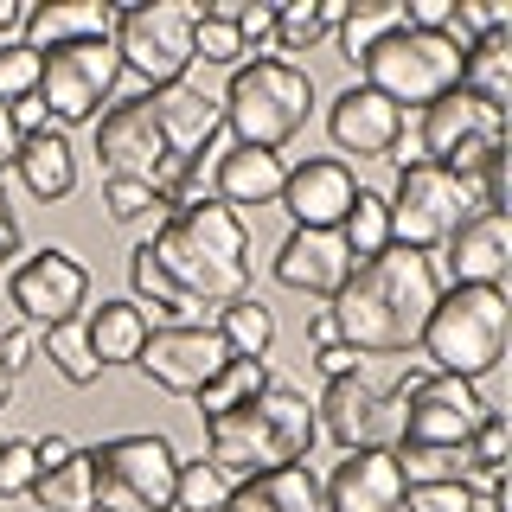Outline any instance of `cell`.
I'll return each mask as SVG.
<instances>
[{
	"mask_svg": "<svg viewBox=\"0 0 512 512\" xmlns=\"http://www.w3.org/2000/svg\"><path fill=\"white\" fill-rule=\"evenodd\" d=\"M231 26H237V45H244V52H276V7H263V0H237Z\"/></svg>",
	"mask_w": 512,
	"mask_h": 512,
	"instance_id": "40",
	"label": "cell"
},
{
	"mask_svg": "<svg viewBox=\"0 0 512 512\" xmlns=\"http://www.w3.org/2000/svg\"><path fill=\"white\" fill-rule=\"evenodd\" d=\"M346 276H352V256L340 244V231H288L282 237V250H276V282L282 288L333 301Z\"/></svg>",
	"mask_w": 512,
	"mask_h": 512,
	"instance_id": "19",
	"label": "cell"
},
{
	"mask_svg": "<svg viewBox=\"0 0 512 512\" xmlns=\"http://www.w3.org/2000/svg\"><path fill=\"white\" fill-rule=\"evenodd\" d=\"M212 327L224 333L231 359H269V346H276V314H269L256 295H237V301H224Z\"/></svg>",
	"mask_w": 512,
	"mask_h": 512,
	"instance_id": "26",
	"label": "cell"
},
{
	"mask_svg": "<svg viewBox=\"0 0 512 512\" xmlns=\"http://www.w3.org/2000/svg\"><path fill=\"white\" fill-rule=\"evenodd\" d=\"M506 448H512V429H506V410H487L480 416V429L468 436V468L474 474H506Z\"/></svg>",
	"mask_w": 512,
	"mask_h": 512,
	"instance_id": "36",
	"label": "cell"
},
{
	"mask_svg": "<svg viewBox=\"0 0 512 512\" xmlns=\"http://www.w3.org/2000/svg\"><path fill=\"white\" fill-rule=\"evenodd\" d=\"M7 301L20 308V327H64V320L84 314L90 301V269L77 263V250L45 244L13 263L7 276Z\"/></svg>",
	"mask_w": 512,
	"mask_h": 512,
	"instance_id": "12",
	"label": "cell"
},
{
	"mask_svg": "<svg viewBox=\"0 0 512 512\" xmlns=\"http://www.w3.org/2000/svg\"><path fill=\"white\" fill-rule=\"evenodd\" d=\"M474 180H480V212H506V148H493L487 160L474 167Z\"/></svg>",
	"mask_w": 512,
	"mask_h": 512,
	"instance_id": "42",
	"label": "cell"
},
{
	"mask_svg": "<svg viewBox=\"0 0 512 512\" xmlns=\"http://www.w3.org/2000/svg\"><path fill=\"white\" fill-rule=\"evenodd\" d=\"M327 512H404V474L391 448H346V461L320 480Z\"/></svg>",
	"mask_w": 512,
	"mask_h": 512,
	"instance_id": "17",
	"label": "cell"
},
{
	"mask_svg": "<svg viewBox=\"0 0 512 512\" xmlns=\"http://www.w3.org/2000/svg\"><path fill=\"white\" fill-rule=\"evenodd\" d=\"M397 474L404 487H436V480H474L468 468V448H416V442H397Z\"/></svg>",
	"mask_w": 512,
	"mask_h": 512,
	"instance_id": "32",
	"label": "cell"
},
{
	"mask_svg": "<svg viewBox=\"0 0 512 512\" xmlns=\"http://www.w3.org/2000/svg\"><path fill=\"white\" fill-rule=\"evenodd\" d=\"M13 167H20L26 192L45 199V205H58V199L77 192V154H71V141H64V128H39V135H26Z\"/></svg>",
	"mask_w": 512,
	"mask_h": 512,
	"instance_id": "24",
	"label": "cell"
},
{
	"mask_svg": "<svg viewBox=\"0 0 512 512\" xmlns=\"http://www.w3.org/2000/svg\"><path fill=\"white\" fill-rule=\"evenodd\" d=\"M20 256V218H13V205H7V186H0V269Z\"/></svg>",
	"mask_w": 512,
	"mask_h": 512,
	"instance_id": "45",
	"label": "cell"
},
{
	"mask_svg": "<svg viewBox=\"0 0 512 512\" xmlns=\"http://www.w3.org/2000/svg\"><path fill=\"white\" fill-rule=\"evenodd\" d=\"M474 212H480V205H474V180H455V173L429 167V160H404V167H397V186L384 192L391 244L423 250V256L442 250Z\"/></svg>",
	"mask_w": 512,
	"mask_h": 512,
	"instance_id": "8",
	"label": "cell"
},
{
	"mask_svg": "<svg viewBox=\"0 0 512 512\" xmlns=\"http://www.w3.org/2000/svg\"><path fill=\"white\" fill-rule=\"evenodd\" d=\"M7 404H13V372L0 365V410H7Z\"/></svg>",
	"mask_w": 512,
	"mask_h": 512,
	"instance_id": "50",
	"label": "cell"
},
{
	"mask_svg": "<svg viewBox=\"0 0 512 512\" xmlns=\"http://www.w3.org/2000/svg\"><path fill=\"white\" fill-rule=\"evenodd\" d=\"M436 295H442L436 263L423 250L391 244L365 256V263H352V276L327 301V314H333V333L359 359H378V352H410L423 340V320L436 308Z\"/></svg>",
	"mask_w": 512,
	"mask_h": 512,
	"instance_id": "2",
	"label": "cell"
},
{
	"mask_svg": "<svg viewBox=\"0 0 512 512\" xmlns=\"http://www.w3.org/2000/svg\"><path fill=\"white\" fill-rule=\"evenodd\" d=\"M224 512H327V493H320V474L308 461H295V468H269V474L231 480Z\"/></svg>",
	"mask_w": 512,
	"mask_h": 512,
	"instance_id": "21",
	"label": "cell"
},
{
	"mask_svg": "<svg viewBox=\"0 0 512 512\" xmlns=\"http://www.w3.org/2000/svg\"><path fill=\"white\" fill-rule=\"evenodd\" d=\"M340 244H346L352 263H365V256H378V250H391V218H384V192H365V186H359L352 212L340 218Z\"/></svg>",
	"mask_w": 512,
	"mask_h": 512,
	"instance_id": "31",
	"label": "cell"
},
{
	"mask_svg": "<svg viewBox=\"0 0 512 512\" xmlns=\"http://www.w3.org/2000/svg\"><path fill=\"white\" fill-rule=\"evenodd\" d=\"M397 26H404V7H397V0H352L333 39H340V52L359 64V58L384 39V32H397Z\"/></svg>",
	"mask_w": 512,
	"mask_h": 512,
	"instance_id": "30",
	"label": "cell"
},
{
	"mask_svg": "<svg viewBox=\"0 0 512 512\" xmlns=\"http://www.w3.org/2000/svg\"><path fill=\"white\" fill-rule=\"evenodd\" d=\"M282 173H288V160H282V154L237 148V141H231V148L212 160V199H218V205H231V212H244V205H276Z\"/></svg>",
	"mask_w": 512,
	"mask_h": 512,
	"instance_id": "22",
	"label": "cell"
},
{
	"mask_svg": "<svg viewBox=\"0 0 512 512\" xmlns=\"http://www.w3.org/2000/svg\"><path fill=\"white\" fill-rule=\"evenodd\" d=\"M20 141H26V135H20V128H13V109L0 103V173H7L13 160H20Z\"/></svg>",
	"mask_w": 512,
	"mask_h": 512,
	"instance_id": "47",
	"label": "cell"
},
{
	"mask_svg": "<svg viewBox=\"0 0 512 512\" xmlns=\"http://www.w3.org/2000/svg\"><path fill=\"white\" fill-rule=\"evenodd\" d=\"M314 365H320V378H346V372H365V359H359V352H352L346 340L320 346V352H314Z\"/></svg>",
	"mask_w": 512,
	"mask_h": 512,
	"instance_id": "44",
	"label": "cell"
},
{
	"mask_svg": "<svg viewBox=\"0 0 512 512\" xmlns=\"http://www.w3.org/2000/svg\"><path fill=\"white\" fill-rule=\"evenodd\" d=\"M0 442H7V436H0Z\"/></svg>",
	"mask_w": 512,
	"mask_h": 512,
	"instance_id": "51",
	"label": "cell"
},
{
	"mask_svg": "<svg viewBox=\"0 0 512 512\" xmlns=\"http://www.w3.org/2000/svg\"><path fill=\"white\" fill-rule=\"evenodd\" d=\"M416 160L455 173V180H474V167L487 160L493 148H506V116L487 103H474L468 90H448L423 109V128H416Z\"/></svg>",
	"mask_w": 512,
	"mask_h": 512,
	"instance_id": "11",
	"label": "cell"
},
{
	"mask_svg": "<svg viewBox=\"0 0 512 512\" xmlns=\"http://www.w3.org/2000/svg\"><path fill=\"white\" fill-rule=\"evenodd\" d=\"M359 84L378 90L391 109H429L436 96H448L461 84V45L448 39V32H384L372 52L359 58Z\"/></svg>",
	"mask_w": 512,
	"mask_h": 512,
	"instance_id": "7",
	"label": "cell"
},
{
	"mask_svg": "<svg viewBox=\"0 0 512 512\" xmlns=\"http://www.w3.org/2000/svg\"><path fill=\"white\" fill-rule=\"evenodd\" d=\"M192 64H224V71H237V64H244L237 26L218 20V13H199V26H192Z\"/></svg>",
	"mask_w": 512,
	"mask_h": 512,
	"instance_id": "35",
	"label": "cell"
},
{
	"mask_svg": "<svg viewBox=\"0 0 512 512\" xmlns=\"http://www.w3.org/2000/svg\"><path fill=\"white\" fill-rule=\"evenodd\" d=\"M39 71H45V58L32 52V45H0V103H20V96L39 90Z\"/></svg>",
	"mask_w": 512,
	"mask_h": 512,
	"instance_id": "37",
	"label": "cell"
},
{
	"mask_svg": "<svg viewBox=\"0 0 512 512\" xmlns=\"http://www.w3.org/2000/svg\"><path fill=\"white\" fill-rule=\"evenodd\" d=\"M218 116L237 135V148L282 154L314 116V77L288 58H250L231 71V84L218 96Z\"/></svg>",
	"mask_w": 512,
	"mask_h": 512,
	"instance_id": "4",
	"label": "cell"
},
{
	"mask_svg": "<svg viewBox=\"0 0 512 512\" xmlns=\"http://www.w3.org/2000/svg\"><path fill=\"white\" fill-rule=\"evenodd\" d=\"M154 186H141V180H103V212L116 218V224H135V218H148L154 212Z\"/></svg>",
	"mask_w": 512,
	"mask_h": 512,
	"instance_id": "41",
	"label": "cell"
},
{
	"mask_svg": "<svg viewBox=\"0 0 512 512\" xmlns=\"http://www.w3.org/2000/svg\"><path fill=\"white\" fill-rule=\"evenodd\" d=\"M276 378L269 372V359H224V372L205 384L199 397H192V404H199V416H218V410H237V404H250L256 391H263V384Z\"/></svg>",
	"mask_w": 512,
	"mask_h": 512,
	"instance_id": "29",
	"label": "cell"
},
{
	"mask_svg": "<svg viewBox=\"0 0 512 512\" xmlns=\"http://www.w3.org/2000/svg\"><path fill=\"white\" fill-rule=\"evenodd\" d=\"M487 410L493 404L480 397V384L429 372L404 397V436H397V442H416V448H468V436L480 429V416H487Z\"/></svg>",
	"mask_w": 512,
	"mask_h": 512,
	"instance_id": "14",
	"label": "cell"
},
{
	"mask_svg": "<svg viewBox=\"0 0 512 512\" xmlns=\"http://www.w3.org/2000/svg\"><path fill=\"white\" fill-rule=\"evenodd\" d=\"M474 480H436V487H404V512H474Z\"/></svg>",
	"mask_w": 512,
	"mask_h": 512,
	"instance_id": "38",
	"label": "cell"
},
{
	"mask_svg": "<svg viewBox=\"0 0 512 512\" xmlns=\"http://www.w3.org/2000/svg\"><path fill=\"white\" fill-rule=\"evenodd\" d=\"M506 327H512L506 288H442L416 346H423L429 372H448V378L474 384L506 359Z\"/></svg>",
	"mask_w": 512,
	"mask_h": 512,
	"instance_id": "5",
	"label": "cell"
},
{
	"mask_svg": "<svg viewBox=\"0 0 512 512\" xmlns=\"http://www.w3.org/2000/svg\"><path fill=\"white\" fill-rule=\"evenodd\" d=\"M333 340H340V333H333V314H327V308H320V314L308 320V346L320 352V346H333Z\"/></svg>",
	"mask_w": 512,
	"mask_h": 512,
	"instance_id": "48",
	"label": "cell"
},
{
	"mask_svg": "<svg viewBox=\"0 0 512 512\" xmlns=\"http://www.w3.org/2000/svg\"><path fill=\"white\" fill-rule=\"evenodd\" d=\"M26 26V7L20 0H0V45H7V32H20Z\"/></svg>",
	"mask_w": 512,
	"mask_h": 512,
	"instance_id": "49",
	"label": "cell"
},
{
	"mask_svg": "<svg viewBox=\"0 0 512 512\" xmlns=\"http://www.w3.org/2000/svg\"><path fill=\"white\" fill-rule=\"evenodd\" d=\"M224 493H231V480H224L212 461H180V480H173V512H224Z\"/></svg>",
	"mask_w": 512,
	"mask_h": 512,
	"instance_id": "33",
	"label": "cell"
},
{
	"mask_svg": "<svg viewBox=\"0 0 512 512\" xmlns=\"http://www.w3.org/2000/svg\"><path fill=\"white\" fill-rule=\"evenodd\" d=\"M32 455H39V474H45V468H58V461H71V455H77V442L52 429V436H39V442H32Z\"/></svg>",
	"mask_w": 512,
	"mask_h": 512,
	"instance_id": "46",
	"label": "cell"
},
{
	"mask_svg": "<svg viewBox=\"0 0 512 512\" xmlns=\"http://www.w3.org/2000/svg\"><path fill=\"white\" fill-rule=\"evenodd\" d=\"M224 359H231L224 333L212 320H192V327H154L141 359H135V372L148 384H160V391H173V397H199L224 372Z\"/></svg>",
	"mask_w": 512,
	"mask_h": 512,
	"instance_id": "13",
	"label": "cell"
},
{
	"mask_svg": "<svg viewBox=\"0 0 512 512\" xmlns=\"http://www.w3.org/2000/svg\"><path fill=\"white\" fill-rule=\"evenodd\" d=\"M26 39L32 52H64V45H96V39H116V7L109 0H39L26 7Z\"/></svg>",
	"mask_w": 512,
	"mask_h": 512,
	"instance_id": "20",
	"label": "cell"
},
{
	"mask_svg": "<svg viewBox=\"0 0 512 512\" xmlns=\"http://www.w3.org/2000/svg\"><path fill=\"white\" fill-rule=\"evenodd\" d=\"M39 359H52V372L64 384H77V391H90V384L103 378V365H96L90 346H84V314L64 320V327H39Z\"/></svg>",
	"mask_w": 512,
	"mask_h": 512,
	"instance_id": "28",
	"label": "cell"
},
{
	"mask_svg": "<svg viewBox=\"0 0 512 512\" xmlns=\"http://www.w3.org/2000/svg\"><path fill=\"white\" fill-rule=\"evenodd\" d=\"M116 84H122V58L109 39L96 45H64V52H45V71H39V109L45 122L58 128H77V122H96L109 103H116Z\"/></svg>",
	"mask_w": 512,
	"mask_h": 512,
	"instance_id": "10",
	"label": "cell"
},
{
	"mask_svg": "<svg viewBox=\"0 0 512 512\" xmlns=\"http://www.w3.org/2000/svg\"><path fill=\"white\" fill-rule=\"evenodd\" d=\"M455 90H468L474 103H487V109L506 116V103H512V26L480 32L468 52H461V84Z\"/></svg>",
	"mask_w": 512,
	"mask_h": 512,
	"instance_id": "25",
	"label": "cell"
},
{
	"mask_svg": "<svg viewBox=\"0 0 512 512\" xmlns=\"http://www.w3.org/2000/svg\"><path fill=\"white\" fill-rule=\"evenodd\" d=\"M39 512H96V493H90V448H77L71 461L45 468L26 493Z\"/></svg>",
	"mask_w": 512,
	"mask_h": 512,
	"instance_id": "27",
	"label": "cell"
},
{
	"mask_svg": "<svg viewBox=\"0 0 512 512\" xmlns=\"http://www.w3.org/2000/svg\"><path fill=\"white\" fill-rule=\"evenodd\" d=\"M32 359H39V327H7L0 333V365H7L13 378H20Z\"/></svg>",
	"mask_w": 512,
	"mask_h": 512,
	"instance_id": "43",
	"label": "cell"
},
{
	"mask_svg": "<svg viewBox=\"0 0 512 512\" xmlns=\"http://www.w3.org/2000/svg\"><path fill=\"white\" fill-rule=\"evenodd\" d=\"M180 448L160 429H128L90 448V493L96 512H173Z\"/></svg>",
	"mask_w": 512,
	"mask_h": 512,
	"instance_id": "6",
	"label": "cell"
},
{
	"mask_svg": "<svg viewBox=\"0 0 512 512\" xmlns=\"http://www.w3.org/2000/svg\"><path fill=\"white\" fill-rule=\"evenodd\" d=\"M32 480H39V455H32V442L26 436H7V442H0V500L32 493Z\"/></svg>",
	"mask_w": 512,
	"mask_h": 512,
	"instance_id": "39",
	"label": "cell"
},
{
	"mask_svg": "<svg viewBox=\"0 0 512 512\" xmlns=\"http://www.w3.org/2000/svg\"><path fill=\"white\" fill-rule=\"evenodd\" d=\"M205 7L192 0H141V7H116V58L122 71H135L148 90L186 84L192 71V26Z\"/></svg>",
	"mask_w": 512,
	"mask_h": 512,
	"instance_id": "9",
	"label": "cell"
},
{
	"mask_svg": "<svg viewBox=\"0 0 512 512\" xmlns=\"http://www.w3.org/2000/svg\"><path fill=\"white\" fill-rule=\"evenodd\" d=\"M352 199H359V180H352V167L333 160V154L288 167L282 192H276V205L295 218V231H340V218L352 212Z\"/></svg>",
	"mask_w": 512,
	"mask_h": 512,
	"instance_id": "15",
	"label": "cell"
},
{
	"mask_svg": "<svg viewBox=\"0 0 512 512\" xmlns=\"http://www.w3.org/2000/svg\"><path fill=\"white\" fill-rule=\"evenodd\" d=\"M128 282H135V301H154V314H167L173 327H192L224 301L250 295L244 212L218 199L167 212L154 224V237H141L128 256Z\"/></svg>",
	"mask_w": 512,
	"mask_h": 512,
	"instance_id": "1",
	"label": "cell"
},
{
	"mask_svg": "<svg viewBox=\"0 0 512 512\" xmlns=\"http://www.w3.org/2000/svg\"><path fill=\"white\" fill-rule=\"evenodd\" d=\"M314 442H320V423H314L308 391H295V384H282V378H269L250 404L205 416V461H212L224 480L295 468V461H308Z\"/></svg>",
	"mask_w": 512,
	"mask_h": 512,
	"instance_id": "3",
	"label": "cell"
},
{
	"mask_svg": "<svg viewBox=\"0 0 512 512\" xmlns=\"http://www.w3.org/2000/svg\"><path fill=\"white\" fill-rule=\"evenodd\" d=\"M320 39H333L320 20V0H288L276 7V52H314Z\"/></svg>",
	"mask_w": 512,
	"mask_h": 512,
	"instance_id": "34",
	"label": "cell"
},
{
	"mask_svg": "<svg viewBox=\"0 0 512 512\" xmlns=\"http://www.w3.org/2000/svg\"><path fill=\"white\" fill-rule=\"evenodd\" d=\"M148 333H154V320H148L141 301H103V308L84 314V346L103 372L109 365H135L141 346H148Z\"/></svg>",
	"mask_w": 512,
	"mask_h": 512,
	"instance_id": "23",
	"label": "cell"
},
{
	"mask_svg": "<svg viewBox=\"0 0 512 512\" xmlns=\"http://www.w3.org/2000/svg\"><path fill=\"white\" fill-rule=\"evenodd\" d=\"M327 135H333V148H340V154L384 160V154L404 148V109H391L378 90L352 84V90L333 96V109H327Z\"/></svg>",
	"mask_w": 512,
	"mask_h": 512,
	"instance_id": "16",
	"label": "cell"
},
{
	"mask_svg": "<svg viewBox=\"0 0 512 512\" xmlns=\"http://www.w3.org/2000/svg\"><path fill=\"white\" fill-rule=\"evenodd\" d=\"M442 263H448V282H455V288H500L506 263H512V224H506V212H474L442 244Z\"/></svg>",
	"mask_w": 512,
	"mask_h": 512,
	"instance_id": "18",
	"label": "cell"
}]
</instances>
